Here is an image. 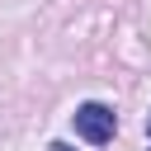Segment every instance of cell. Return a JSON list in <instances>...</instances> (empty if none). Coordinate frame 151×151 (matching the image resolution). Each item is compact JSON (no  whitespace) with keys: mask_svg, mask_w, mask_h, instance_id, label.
<instances>
[{"mask_svg":"<svg viewBox=\"0 0 151 151\" xmlns=\"http://www.w3.org/2000/svg\"><path fill=\"white\" fill-rule=\"evenodd\" d=\"M146 142H151V118H146Z\"/></svg>","mask_w":151,"mask_h":151,"instance_id":"3","label":"cell"},{"mask_svg":"<svg viewBox=\"0 0 151 151\" xmlns=\"http://www.w3.org/2000/svg\"><path fill=\"white\" fill-rule=\"evenodd\" d=\"M47 151H76V146H66V142H52V146H47Z\"/></svg>","mask_w":151,"mask_h":151,"instance_id":"2","label":"cell"},{"mask_svg":"<svg viewBox=\"0 0 151 151\" xmlns=\"http://www.w3.org/2000/svg\"><path fill=\"white\" fill-rule=\"evenodd\" d=\"M76 132L90 142V146H104V142H113V132H118V113L109 109V104H80L76 109Z\"/></svg>","mask_w":151,"mask_h":151,"instance_id":"1","label":"cell"}]
</instances>
